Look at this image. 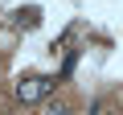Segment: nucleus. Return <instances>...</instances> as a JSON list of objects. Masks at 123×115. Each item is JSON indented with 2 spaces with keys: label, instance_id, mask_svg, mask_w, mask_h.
<instances>
[{
  "label": "nucleus",
  "instance_id": "nucleus-1",
  "mask_svg": "<svg viewBox=\"0 0 123 115\" xmlns=\"http://www.w3.org/2000/svg\"><path fill=\"white\" fill-rule=\"evenodd\" d=\"M49 90H53V78H45V74H29V78H21V82H17V99H21L25 107L45 103V99H49Z\"/></svg>",
  "mask_w": 123,
  "mask_h": 115
},
{
  "label": "nucleus",
  "instance_id": "nucleus-2",
  "mask_svg": "<svg viewBox=\"0 0 123 115\" xmlns=\"http://www.w3.org/2000/svg\"><path fill=\"white\" fill-rule=\"evenodd\" d=\"M41 21V8H25V13H17V25H25V29H33Z\"/></svg>",
  "mask_w": 123,
  "mask_h": 115
},
{
  "label": "nucleus",
  "instance_id": "nucleus-3",
  "mask_svg": "<svg viewBox=\"0 0 123 115\" xmlns=\"http://www.w3.org/2000/svg\"><path fill=\"white\" fill-rule=\"evenodd\" d=\"M45 115H74V107H70V103H49Z\"/></svg>",
  "mask_w": 123,
  "mask_h": 115
}]
</instances>
